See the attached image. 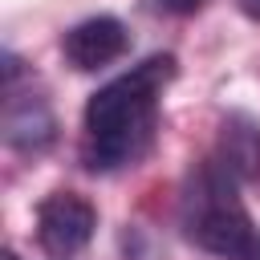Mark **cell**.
<instances>
[{"mask_svg": "<svg viewBox=\"0 0 260 260\" xmlns=\"http://www.w3.org/2000/svg\"><path fill=\"white\" fill-rule=\"evenodd\" d=\"M162 8H171V12H195L203 0H158Z\"/></svg>", "mask_w": 260, "mask_h": 260, "instance_id": "8", "label": "cell"}, {"mask_svg": "<svg viewBox=\"0 0 260 260\" xmlns=\"http://www.w3.org/2000/svg\"><path fill=\"white\" fill-rule=\"evenodd\" d=\"M130 49V32L118 16H89L81 24H73L65 37H61V53L73 69L81 73H93V69H106L110 61H118L122 53Z\"/></svg>", "mask_w": 260, "mask_h": 260, "instance_id": "4", "label": "cell"}, {"mask_svg": "<svg viewBox=\"0 0 260 260\" xmlns=\"http://www.w3.org/2000/svg\"><path fill=\"white\" fill-rule=\"evenodd\" d=\"M0 130H4V142L12 150L37 154L57 138V118H53V106L41 93H32V89L28 93H8Z\"/></svg>", "mask_w": 260, "mask_h": 260, "instance_id": "5", "label": "cell"}, {"mask_svg": "<svg viewBox=\"0 0 260 260\" xmlns=\"http://www.w3.org/2000/svg\"><path fill=\"white\" fill-rule=\"evenodd\" d=\"M240 8H244L252 20H260V0H240Z\"/></svg>", "mask_w": 260, "mask_h": 260, "instance_id": "9", "label": "cell"}, {"mask_svg": "<svg viewBox=\"0 0 260 260\" xmlns=\"http://www.w3.org/2000/svg\"><path fill=\"white\" fill-rule=\"evenodd\" d=\"M240 260H260V232L248 236V244L240 248Z\"/></svg>", "mask_w": 260, "mask_h": 260, "instance_id": "7", "label": "cell"}, {"mask_svg": "<svg viewBox=\"0 0 260 260\" xmlns=\"http://www.w3.org/2000/svg\"><path fill=\"white\" fill-rule=\"evenodd\" d=\"M98 228V211L89 199H81L77 191H53L49 199H41L37 207V240L45 252L53 256H73L89 244Z\"/></svg>", "mask_w": 260, "mask_h": 260, "instance_id": "3", "label": "cell"}, {"mask_svg": "<svg viewBox=\"0 0 260 260\" xmlns=\"http://www.w3.org/2000/svg\"><path fill=\"white\" fill-rule=\"evenodd\" d=\"M175 77V57H150L130 73L106 81L85 106V162L118 171L138 162L158 126V93Z\"/></svg>", "mask_w": 260, "mask_h": 260, "instance_id": "1", "label": "cell"}, {"mask_svg": "<svg viewBox=\"0 0 260 260\" xmlns=\"http://www.w3.org/2000/svg\"><path fill=\"white\" fill-rule=\"evenodd\" d=\"M4 260H20V256H16V252H4Z\"/></svg>", "mask_w": 260, "mask_h": 260, "instance_id": "10", "label": "cell"}, {"mask_svg": "<svg viewBox=\"0 0 260 260\" xmlns=\"http://www.w3.org/2000/svg\"><path fill=\"white\" fill-rule=\"evenodd\" d=\"M219 162L240 183L260 179V122L252 114H244V110L223 114V122H219Z\"/></svg>", "mask_w": 260, "mask_h": 260, "instance_id": "6", "label": "cell"}, {"mask_svg": "<svg viewBox=\"0 0 260 260\" xmlns=\"http://www.w3.org/2000/svg\"><path fill=\"white\" fill-rule=\"evenodd\" d=\"M236 183L240 179L219 158L199 162L183 183V199H179L183 232L187 240H195L215 256H240V248L252 236V219L244 211V199L236 195Z\"/></svg>", "mask_w": 260, "mask_h": 260, "instance_id": "2", "label": "cell"}]
</instances>
